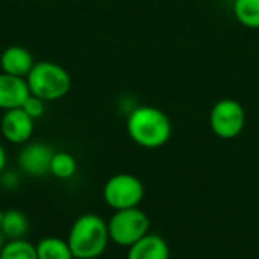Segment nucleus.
I'll use <instances>...</instances> for the list:
<instances>
[{"label":"nucleus","mask_w":259,"mask_h":259,"mask_svg":"<svg viewBox=\"0 0 259 259\" xmlns=\"http://www.w3.org/2000/svg\"><path fill=\"white\" fill-rule=\"evenodd\" d=\"M126 131L137 146L155 150L170 141L173 126L162 109L150 105H141L135 106L127 114Z\"/></svg>","instance_id":"obj_1"},{"label":"nucleus","mask_w":259,"mask_h":259,"mask_svg":"<svg viewBox=\"0 0 259 259\" xmlns=\"http://www.w3.org/2000/svg\"><path fill=\"white\" fill-rule=\"evenodd\" d=\"M67 243L74 259L100 258L111 243L108 222L94 212L79 215L70 226Z\"/></svg>","instance_id":"obj_2"},{"label":"nucleus","mask_w":259,"mask_h":259,"mask_svg":"<svg viewBox=\"0 0 259 259\" xmlns=\"http://www.w3.org/2000/svg\"><path fill=\"white\" fill-rule=\"evenodd\" d=\"M32 96L44 102H55L65 97L71 88L70 73L59 64L52 61L35 62L26 77Z\"/></svg>","instance_id":"obj_3"},{"label":"nucleus","mask_w":259,"mask_h":259,"mask_svg":"<svg viewBox=\"0 0 259 259\" xmlns=\"http://www.w3.org/2000/svg\"><path fill=\"white\" fill-rule=\"evenodd\" d=\"M150 217L147 212L140 209V206L114 211L108 220V232L111 241L126 249L146 237L150 232Z\"/></svg>","instance_id":"obj_4"},{"label":"nucleus","mask_w":259,"mask_h":259,"mask_svg":"<svg viewBox=\"0 0 259 259\" xmlns=\"http://www.w3.org/2000/svg\"><path fill=\"white\" fill-rule=\"evenodd\" d=\"M246 123L247 114L244 106L232 97L217 100L209 111V127L220 140H234L240 137Z\"/></svg>","instance_id":"obj_5"},{"label":"nucleus","mask_w":259,"mask_h":259,"mask_svg":"<svg viewBox=\"0 0 259 259\" xmlns=\"http://www.w3.org/2000/svg\"><path fill=\"white\" fill-rule=\"evenodd\" d=\"M102 196L114 211L138 208L144 199V185L135 175L117 173L105 182Z\"/></svg>","instance_id":"obj_6"},{"label":"nucleus","mask_w":259,"mask_h":259,"mask_svg":"<svg viewBox=\"0 0 259 259\" xmlns=\"http://www.w3.org/2000/svg\"><path fill=\"white\" fill-rule=\"evenodd\" d=\"M50 146L39 141H29L23 144L17 155V164L23 175L30 178H42L49 175L50 161L53 156Z\"/></svg>","instance_id":"obj_7"},{"label":"nucleus","mask_w":259,"mask_h":259,"mask_svg":"<svg viewBox=\"0 0 259 259\" xmlns=\"http://www.w3.org/2000/svg\"><path fill=\"white\" fill-rule=\"evenodd\" d=\"M35 129V120L30 118L21 108L5 111L0 120L2 137L17 146H23L30 141Z\"/></svg>","instance_id":"obj_8"},{"label":"nucleus","mask_w":259,"mask_h":259,"mask_svg":"<svg viewBox=\"0 0 259 259\" xmlns=\"http://www.w3.org/2000/svg\"><path fill=\"white\" fill-rule=\"evenodd\" d=\"M30 96L29 85L24 77L0 73V109L9 111L21 108Z\"/></svg>","instance_id":"obj_9"},{"label":"nucleus","mask_w":259,"mask_h":259,"mask_svg":"<svg viewBox=\"0 0 259 259\" xmlns=\"http://www.w3.org/2000/svg\"><path fill=\"white\" fill-rule=\"evenodd\" d=\"M33 65H35V59L32 53L23 46H9L0 55L2 71L11 76L26 79Z\"/></svg>","instance_id":"obj_10"},{"label":"nucleus","mask_w":259,"mask_h":259,"mask_svg":"<svg viewBox=\"0 0 259 259\" xmlns=\"http://www.w3.org/2000/svg\"><path fill=\"white\" fill-rule=\"evenodd\" d=\"M126 259H170V246L159 234L149 232L127 249Z\"/></svg>","instance_id":"obj_11"},{"label":"nucleus","mask_w":259,"mask_h":259,"mask_svg":"<svg viewBox=\"0 0 259 259\" xmlns=\"http://www.w3.org/2000/svg\"><path fill=\"white\" fill-rule=\"evenodd\" d=\"M0 232L5 240L24 238L29 232V220L26 214L20 209H6L0 225Z\"/></svg>","instance_id":"obj_12"},{"label":"nucleus","mask_w":259,"mask_h":259,"mask_svg":"<svg viewBox=\"0 0 259 259\" xmlns=\"http://www.w3.org/2000/svg\"><path fill=\"white\" fill-rule=\"evenodd\" d=\"M38 259H74L67 240L59 237H44L36 244Z\"/></svg>","instance_id":"obj_13"},{"label":"nucleus","mask_w":259,"mask_h":259,"mask_svg":"<svg viewBox=\"0 0 259 259\" xmlns=\"http://www.w3.org/2000/svg\"><path fill=\"white\" fill-rule=\"evenodd\" d=\"M232 14L243 27L259 30V0H234Z\"/></svg>","instance_id":"obj_14"},{"label":"nucleus","mask_w":259,"mask_h":259,"mask_svg":"<svg viewBox=\"0 0 259 259\" xmlns=\"http://www.w3.org/2000/svg\"><path fill=\"white\" fill-rule=\"evenodd\" d=\"M77 171V162L76 158L68 152H55L50 161V170L49 175L59 181H68L71 179Z\"/></svg>","instance_id":"obj_15"},{"label":"nucleus","mask_w":259,"mask_h":259,"mask_svg":"<svg viewBox=\"0 0 259 259\" xmlns=\"http://www.w3.org/2000/svg\"><path fill=\"white\" fill-rule=\"evenodd\" d=\"M0 259H38L36 247L26 238L8 240L2 246Z\"/></svg>","instance_id":"obj_16"},{"label":"nucleus","mask_w":259,"mask_h":259,"mask_svg":"<svg viewBox=\"0 0 259 259\" xmlns=\"http://www.w3.org/2000/svg\"><path fill=\"white\" fill-rule=\"evenodd\" d=\"M46 103H47V102H44L42 99H39V97L30 94V96L26 99V102L23 103L21 109H23L30 118L38 120V118H41V117L44 115V112H46Z\"/></svg>","instance_id":"obj_17"},{"label":"nucleus","mask_w":259,"mask_h":259,"mask_svg":"<svg viewBox=\"0 0 259 259\" xmlns=\"http://www.w3.org/2000/svg\"><path fill=\"white\" fill-rule=\"evenodd\" d=\"M20 185V175L14 170H5L0 173V187L5 191H14Z\"/></svg>","instance_id":"obj_18"},{"label":"nucleus","mask_w":259,"mask_h":259,"mask_svg":"<svg viewBox=\"0 0 259 259\" xmlns=\"http://www.w3.org/2000/svg\"><path fill=\"white\" fill-rule=\"evenodd\" d=\"M6 164H8V155H6L5 147L0 143V173L6 170Z\"/></svg>","instance_id":"obj_19"},{"label":"nucleus","mask_w":259,"mask_h":259,"mask_svg":"<svg viewBox=\"0 0 259 259\" xmlns=\"http://www.w3.org/2000/svg\"><path fill=\"white\" fill-rule=\"evenodd\" d=\"M3 243H5V238H3V235H2V232H0V250H2V246H3Z\"/></svg>","instance_id":"obj_20"},{"label":"nucleus","mask_w":259,"mask_h":259,"mask_svg":"<svg viewBox=\"0 0 259 259\" xmlns=\"http://www.w3.org/2000/svg\"><path fill=\"white\" fill-rule=\"evenodd\" d=\"M3 215H5V211L0 209V225H2V222H3Z\"/></svg>","instance_id":"obj_21"}]
</instances>
